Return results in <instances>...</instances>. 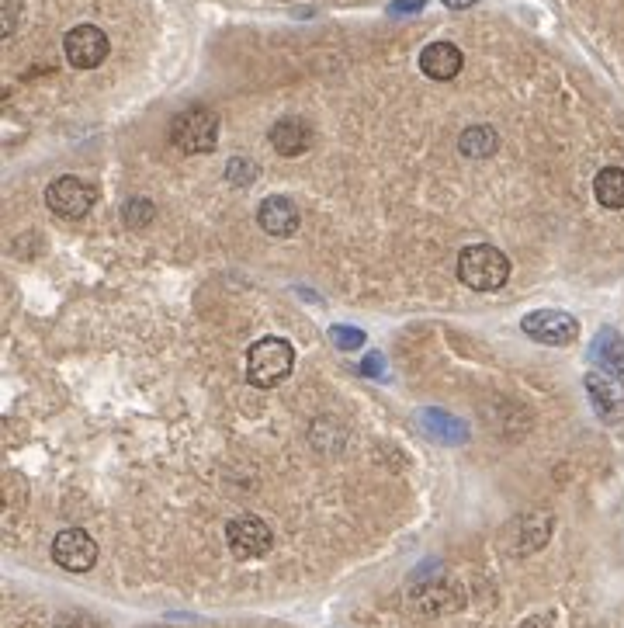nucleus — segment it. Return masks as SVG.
Instances as JSON below:
<instances>
[{
    "label": "nucleus",
    "instance_id": "obj_1",
    "mask_svg": "<svg viewBox=\"0 0 624 628\" xmlns=\"http://www.w3.org/2000/svg\"><path fill=\"white\" fill-rule=\"evenodd\" d=\"M458 278L475 292H496V288L507 285L510 261L493 243H475V247H465L458 254Z\"/></svg>",
    "mask_w": 624,
    "mask_h": 628
},
{
    "label": "nucleus",
    "instance_id": "obj_12",
    "mask_svg": "<svg viewBox=\"0 0 624 628\" xmlns=\"http://www.w3.org/2000/svg\"><path fill=\"white\" fill-rule=\"evenodd\" d=\"M462 49L455 42H430L420 53V70L430 80H455L462 73Z\"/></svg>",
    "mask_w": 624,
    "mask_h": 628
},
{
    "label": "nucleus",
    "instance_id": "obj_16",
    "mask_svg": "<svg viewBox=\"0 0 624 628\" xmlns=\"http://www.w3.org/2000/svg\"><path fill=\"white\" fill-rule=\"evenodd\" d=\"M458 150L465 153L468 160H486L500 150V132L493 125H468V129L458 136Z\"/></svg>",
    "mask_w": 624,
    "mask_h": 628
},
{
    "label": "nucleus",
    "instance_id": "obj_23",
    "mask_svg": "<svg viewBox=\"0 0 624 628\" xmlns=\"http://www.w3.org/2000/svg\"><path fill=\"white\" fill-rule=\"evenodd\" d=\"M392 11H396V14H413V11H423V0H399V4H392Z\"/></svg>",
    "mask_w": 624,
    "mask_h": 628
},
{
    "label": "nucleus",
    "instance_id": "obj_9",
    "mask_svg": "<svg viewBox=\"0 0 624 628\" xmlns=\"http://www.w3.org/2000/svg\"><path fill=\"white\" fill-rule=\"evenodd\" d=\"M63 53L70 59V66H77V70H94V66H101L104 59H108L111 42L98 25H77L66 32Z\"/></svg>",
    "mask_w": 624,
    "mask_h": 628
},
{
    "label": "nucleus",
    "instance_id": "obj_8",
    "mask_svg": "<svg viewBox=\"0 0 624 628\" xmlns=\"http://www.w3.org/2000/svg\"><path fill=\"white\" fill-rule=\"evenodd\" d=\"M586 396H590L593 410L604 424H618L624 420V379L604 368L586 372Z\"/></svg>",
    "mask_w": 624,
    "mask_h": 628
},
{
    "label": "nucleus",
    "instance_id": "obj_20",
    "mask_svg": "<svg viewBox=\"0 0 624 628\" xmlns=\"http://www.w3.org/2000/svg\"><path fill=\"white\" fill-rule=\"evenodd\" d=\"M330 341L344 347V351H358V347L368 344V337H364L358 327H330Z\"/></svg>",
    "mask_w": 624,
    "mask_h": 628
},
{
    "label": "nucleus",
    "instance_id": "obj_15",
    "mask_svg": "<svg viewBox=\"0 0 624 628\" xmlns=\"http://www.w3.org/2000/svg\"><path fill=\"white\" fill-rule=\"evenodd\" d=\"M590 354H593V361L604 368V372H614V375H621L624 379V341H621L618 330H611V327L600 330V334L593 337Z\"/></svg>",
    "mask_w": 624,
    "mask_h": 628
},
{
    "label": "nucleus",
    "instance_id": "obj_17",
    "mask_svg": "<svg viewBox=\"0 0 624 628\" xmlns=\"http://www.w3.org/2000/svg\"><path fill=\"white\" fill-rule=\"evenodd\" d=\"M593 195L604 209H624V167H604L593 177Z\"/></svg>",
    "mask_w": 624,
    "mask_h": 628
},
{
    "label": "nucleus",
    "instance_id": "obj_21",
    "mask_svg": "<svg viewBox=\"0 0 624 628\" xmlns=\"http://www.w3.org/2000/svg\"><path fill=\"white\" fill-rule=\"evenodd\" d=\"M56 628H101V625L94 622L91 615H80V611H70V615H63V618H59Z\"/></svg>",
    "mask_w": 624,
    "mask_h": 628
},
{
    "label": "nucleus",
    "instance_id": "obj_25",
    "mask_svg": "<svg viewBox=\"0 0 624 628\" xmlns=\"http://www.w3.org/2000/svg\"><path fill=\"white\" fill-rule=\"evenodd\" d=\"M520 628H552V622H548L545 615H531V618H527V622L520 625Z\"/></svg>",
    "mask_w": 624,
    "mask_h": 628
},
{
    "label": "nucleus",
    "instance_id": "obj_18",
    "mask_svg": "<svg viewBox=\"0 0 624 628\" xmlns=\"http://www.w3.org/2000/svg\"><path fill=\"white\" fill-rule=\"evenodd\" d=\"M122 219H125V226L143 229L156 219V209H153L150 198H129V202L122 205Z\"/></svg>",
    "mask_w": 624,
    "mask_h": 628
},
{
    "label": "nucleus",
    "instance_id": "obj_7",
    "mask_svg": "<svg viewBox=\"0 0 624 628\" xmlns=\"http://www.w3.org/2000/svg\"><path fill=\"white\" fill-rule=\"evenodd\" d=\"M52 559L66 573H87L98 563V542L84 528H66L52 538Z\"/></svg>",
    "mask_w": 624,
    "mask_h": 628
},
{
    "label": "nucleus",
    "instance_id": "obj_19",
    "mask_svg": "<svg viewBox=\"0 0 624 628\" xmlns=\"http://www.w3.org/2000/svg\"><path fill=\"white\" fill-rule=\"evenodd\" d=\"M257 174H260V167L254 164V160L236 157V160H229V164H226V181L236 184V188H247V184H254Z\"/></svg>",
    "mask_w": 624,
    "mask_h": 628
},
{
    "label": "nucleus",
    "instance_id": "obj_11",
    "mask_svg": "<svg viewBox=\"0 0 624 628\" xmlns=\"http://www.w3.org/2000/svg\"><path fill=\"white\" fill-rule=\"evenodd\" d=\"M257 223L264 229L267 236H292L299 229L302 216H299V205L285 195H271L260 202L257 209Z\"/></svg>",
    "mask_w": 624,
    "mask_h": 628
},
{
    "label": "nucleus",
    "instance_id": "obj_22",
    "mask_svg": "<svg viewBox=\"0 0 624 628\" xmlns=\"http://www.w3.org/2000/svg\"><path fill=\"white\" fill-rule=\"evenodd\" d=\"M7 7V21H4V35L14 32V25H18V0H4Z\"/></svg>",
    "mask_w": 624,
    "mask_h": 628
},
{
    "label": "nucleus",
    "instance_id": "obj_4",
    "mask_svg": "<svg viewBox=\"0 0 624 628\" xmlns=\"http://www.w3.org/2000/svg\"><path fill=\"white\" fill-rule=\"evenodd\" d=\"M46 205L63 219H84L98 205V188L87 184L84 177H56L46 188Z\"/></svg>",
    "mask_w": 624,
    "mask_h": 628
},
{
    "label": "nucleus",
    "instance_id": "obj_26",
    "mask_svg": "<svg viewBox=\"0 0 624 628\" xmlns=\"http://www.w3.org/2000/svg\"><path fill=\"white\" fill-rule=\"evenodd\" d=\"M472 4H479V0H444V7H451V11H465Z\"/></svg>",
    "mask_w": 624,
    "mask_h": 628
},
{
    "label": "nucleus",
    "instance_id": "obj_14",
    "mask_svg": "<svg viewBox=\"0 0 624 628\" xmlns=\"http://www.w3.org/2000/svg\"><path fill=\"white\" fill-rule=\"evenodd\" d=\"M267 139H271V146L281 153V157H302L312 143V129H309V122H302V118L292 115V118L274 122L271 132H267Z\"/></svg>",
    "mask_w": 624,
    "mask_h": 628
},
{
    "label": "nucleus",
    "instance_id": "obj_13",
    "mask_svg": "<svg viewBox=\"0 0 624 628\" xmlns=\"http://www.w3.org/2000/svg\"><path fill=\"white\" fill-rule=\"evenodd\" d=\"M410 597H413L416 608L427 611V615H448V611H455L458 604H462L458 587L448 580H423Z\"/></svg>",
    "mask_w": 624,
    "mask_h": 628
},
{
    "label": "nucleus",
    "instance_id": "obj_6",
    "mask_svg": "<svg viewBox=\"0 0 624 628\" xmlns=\"http://www.w3.org/2000/svg\"><path fill=\"white\" fill-rule=\"evenodd\" d=\"M520 330H524L531 341L548 344V347H569L579 337V323L576 316L562 313V309H534L520 320Z\"/></svg>",
    "mask_w": 624,
    "mask_h": 628
},
{
    "label": "nucleus",
    "instance_id": "obj_24",
    "mask_svg": "<svg viewBox=\"0 0 624 628\" xmlns=\"http://www.w3.org/2000/svg\"><path fill=\"white\" fill-rule=\"evenodd\" d=\"M378 368H382V358H378V354H371V358L361 365V375H378Z\"/></svg>",
    "mask_w": 624,
    "mask_h": 628
},
{
    "label": "nucleus",
    "instance_id": "obj_10",
    "mask_svg": "<svg viewBox=\"0 0 624 628\" xmlns=\"http://www.w3.org/2000/svg\"><path fill=\"white\" fill-rule=\"evenodd\" d=\"M555 528V517L548 511H531V514H520L514 524L507 528V545L514 556H531L538 552L541 545L552 538Z\"/></svg>",
    "mask_w": 624,
    "mask_h": 628
},
{
    "label": "nucleus",
    "instance_id": "obj_2",
    "mask_svg": "<svg viewBox=\"0 0 624 628\" xmlns=\"http://www.w3.org/2000/svg\"><path fill=\"white\" fill-rule=\"evenodd\" d=\"M295 351L285 337H260L247 351V379L257 389H274L292 375Z\"/></svg>",
    "mask_w": 624,
    "mask_h": 628
},
{
    "label": "nucleus",
    "instance_id": "obj_5",
    "mask_svg": "<svg viewBox=\"0 0 624 628\" xmlns=\"http://www.w3.org/2000/svg\"><path fill=\"white\" fill-rule=\"evenodd\" d=\"M226 542L236 559H260L271 552L274 531H271V524L260 521L257 514H240L226 524Z\"/></svg>",
    "mask_w": 624,
    "mask_h": 628
},
{
    "label": "nucleus",
    "instance_id": "obj_3",
    "mask_svg": "<svg viewBox=\"0 0 624 628\" xmlns=\"http://www.w3.org/2000/svg\"><path fill=\"white\" fill-rule=\"evenodd\" d=\"M170 143L181 153H212L219 143V115L212 108H184L170 122Z\"/></svg>",
    "mask_w": 624,
    "mask_h": 628
}]
</instances>
